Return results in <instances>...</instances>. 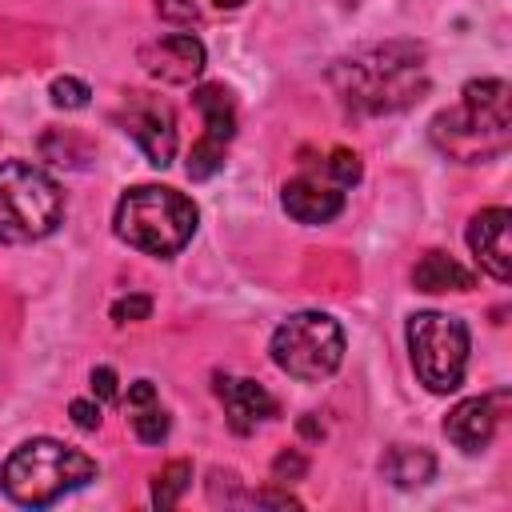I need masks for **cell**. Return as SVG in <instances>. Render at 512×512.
Returning <instances> with one entry per match:
<instances>
[{
	"mask_svg": "<svg viewBox=\"0 0 512 512\" xmlns=\"http://www.w3.org/2000/svg\"><path fill=\"white\" fill-rule=\"evenodd\" d=\"M428 136L456 164L504 156L512 144V88L504 80H468L460 104L432 116Z\"/></svg>",
	"mask_w": 512,
	"mask_h": 512,
	"instance_id": "cell-1",
	"label": "cell"
},
{
	"mask_svg": "<svg viewBox=\"0 0 512 512\" xmlns=\"http://www.w3.org/2000/svg\"><path fill=\"white\" fill-rule=\"evenodd\" d=\"M332 84L340 100L356 112H396L428 88L424 48L416 44H380L364 48L332 68Z\"/></svg>",
	"mask_w": 512,
	"mask_h": 512,
	"instance_id": "cell-2",
	"label": "cell"
},
{
	"mask_svg": "<svg viewBox=\"0 0 512 512\" xmlns=\"http://www.w3.org/2000/svg\"><path fill=\"white\" fill-rule=\"evenodd\" d=\"M88 480H96V460L52 436L24 440L0 464V488L20 508H48L64 492L84 488Z\"/></svg>",
	"mask_w": 512,
	"mask_h": 512,
	"instance_id": "cell-3",
	"label": "cell"
},
{
	"mask_svg": "<svg viewBox=\"0 0 512 512\" xmlns=\"http://www.w3.org/2000/svg\"><path fill=\"white\" fill-rule=\"evenodd\" d=\"M196 220L200 212L184 192L164 188V184H136L120 196L112 224L128 248L168 260L192 240Z\"/></svg>",
	"mask_w": 512,
	"mask_h": 512,
	"instance_id": "cell-4",
	"label": "cell"
},
{
	"mask_svg": "<svg viewBox=\"0 0 512 512\" xmlns=\"http://www.w3.org/2000/svg\"><path fill=\"white\" fill-rule=\"evenodd\" d=\"M64 216L60 184L28 164V160H0V244H32L56 232Z\"/></svg>",
	"mask_w": 512,
	"mask_h": 512,
	"instance_id": "cell-5",
	"label": "cell"
},
{
	"mask_svg": "<svg viewBox=\"0 0 512 512\" xmlns=\"http://www.w3.org/2000/svg\"><path fill=\"white\" fill-rule=\"evenodd\" d=\"M272 364L292 380H328L344 360V332L328 312H292L272 332Z\"/></svg>",
	"mask_w": 512,
	"mask_h": 512,
	"instance_id": "cell-6",
	"label": "cell"
},
{
	"mask_svg": "<svg viewBox=\"0 0 512 512\" xmlns=\"http://www.w3.org/2000/svg\"><path fill=\"white\" fill-rule=\"evenodd\" d=\"M408 352L428 392H456L468 368V328L448 312H416L408 320Z\"/></svg>",
	"mask_w": 512,
	"mask_h": 512,
	"instance_id": "cell-7",
	"label": "cell"
},
{
	"mask_svg": "<svg viewBox=\"0 0 512 512\" xmlns=\"http://www.w3.org/2000/svg\"><path fill=\"white\" fill-rule=\"evenodd\" d=\"M116 124L140 144L148 164H156V168L172 164V156H176V116H172L168 100H160L152 92H128L120 112H116Z\"/></svg>",
	"mask_w": 512,
	"mask_h": 512,
	"instance_id": "cell-8",
	"label": "cell"
},
{
	"mask_svg": "<svg viewBox=\"0 0 512 512\" xmlns=\"http://www.w3.org/2000/svg\"><path fill=\"white\" fill-rule=\"evenodd\" d=\"M468 248L476 264L492 280H512V212L508 208H480L468 220Z\"/></svg>",
	"mask_w": 512,
	"mask_h": 512,
	"instance_id": "cell-9",
	"label": "cell"
},
{
	"mask_svg": "<svg viewBox=\"0 0 512 512\" xmlns=\"http://www.w3.org/2000/svg\"><path fill=\"white\" fill-rule=\"evenodd\" d=\"M140 64L164 84H192L204 72V44L192 32H168L140 48Z\"/></svg>",
	"mask_w": 512,
	"mask_h": 512,
	"instance_id": "cell-10",
	"label": "cell"
},
{
	"mask_svg": "<svg viewBox=\"0 0 512 512\" xmlns=\"http://www.w3.org/2000/svg\"><path fill=\"white\" fill-rule=\"evenodd\" d=\"M280 204L296 224H328L344 212V192L336 184H320L312 176H296L280 188Z\"/></svg>",
	"mask_w": 512,
	"mask_h": 512,
	"instance_id": "cell-11",
	"label": "cell"
},
{
	"mask_svg": "<svg viewBox=\"0 0 512 512\" xmlns=\"http://www.w3.org/2000/svg\"><path fill=\"white\" fill-rule=\"evenodd\" d=\"M216 396L224 400L232 432L248 436L260 420L276 416V400L256 384V380H236V376H216Z\"/></svg>",
	"mask_w": 512,
	"mask_h": 512,
	"instance_id": "cell-12",
	"label": "cell"
},
{
	"mask_svg": "<svg viewBox=\"0 0 512 512\" xmlns=\"http://www.w3.org/2000/svg\"><path fill=\"white\" fill-rule=\"evenodd\" d=\"M444 436L456 448H464V452L488 448V440L496 436V400L492 396H468V400H460L444 416Z\"/></svg>",
	"mask_w": 512,
	"mask_h": 512,
	"instance_id": "cell-13",
	"label": "cell"
},
{
	"mask_svg": "<svg viewBox=\"0 0 512 512\" xmlns=\"http://www.w3.org/2000/svg\"><path fill=\"white\" fill-rule=\"evenodd\" d=\"M192 104L204 116V140L228 148V140L236 136V104H232L228 88L224 84H196L192 88Z\"/></svg>",
	"mask_w": 512,
	"mask_h": 512,
	"instance_id": "cell-14",
	"label": "cell"
},
{
	"mask_svg": "<svg viewBox=\"0 0 512 512\" xmlns=\"http://www.w3.org/2000/svg\"><path fill=\"white\" fill-rule=\"evenodd\" d=\"M384 480H392L396 488H420L436 476V456L420 444H392L380 460Z\"/></svg>",
	"mask_w": 512,
	"mask_h": 512,
	"instance_id": "cell-15",
	"label": "cell"
},
{
	"mask_svg": "<svg viewBox=\"0 0 512 512\" xmlns=\"http://www.w3.org/2000/svg\"><path fill=\"white\" fill-rule=\"evenodd\" d=\"M412 284L420 292H468L472 272L464 264H456L448 252H424L412 268Z\"/></svg>",
	"mask_w": 512,
	"mask_h": 512,
	"instance_id": "cell-16",
	"label": "cell"
},
{
	"mask_svg": "<svg viewBox=\"0 0 512 512\" xmlns=\"http://www.w3.org/2000/svg\"><path fill=\"white\" fill-rule=\"evenodd\" d=\"M188 488H192V464H188V460H168V464L152 476V508H160V512L176 508Z\"/></svg>",
	"mask_w": 512,
	"mask_h": 512,
	"instance_id": "cell-17",
	"label": "cell"
},
{
	"mask_svg": "<svg viewBox=\"0 0 512 512\" xmlns=\"http://www.w3.org/2000/svg\"><path fill=\"white\" fill-rule=\"evenodd\" d=\"M224 168V144H212V140H196L192 144V152H188V164H184V172L192 176V180H208V176H216Z\"/></svg>",
	"mask_w": 512,
	"mask_h": 512,
	"instance_id": "cell-18",
	"label": "cell"
},
{
	"mask_svg": "<svg viewBox=\"0 0 512 512\" xmlns=\"http://www.w3.org/2000/svg\"><path fill=\"white\" fill-rule=\"evenodd\" d=\"M168 428H172V420H168L164 408L144 404V408L132 416V432H136V440H144V444H160V440L168 436Z\"/></svg>",
	"mask_w": 512,
	"mask_h": 512,
	"instance_id": "cell-19",
	"label": "cell"
},
{
	"mask_svg": "<svg viewBox=\"0 0 512 512\" xmlns=\"http://www.w3.org/2000/svg\"><path fill=\"white\" fill-rule=\"evenodd\" d=\"M48 96H52V104H56V108L76 112V108H84V104H88L92 88H88L84 80H76V76H56V80H52V88H48Z\"/></svg>",
	"mask_w": 512,
	"mask_h": 512,
	"instance_id": "cell-20",
	"label": "cell"
},
{
	"mask_svg": "<svg viewBox=\"0 0 512 512\" xmlns=\"http://www.w3.org/2000/svg\"><path fill=\"white\" fill-rule=\"evenodd\" d=\"M324 172L336 180V188H348L360 180V156L348 152V148H332L328 160H324Z\"/></svg>",
	"mask_w": 512,
	"mask_h": 512,
	"instance_id": "cell-21",
	"label": "cell"
},
{
	"mask_svg": "<svg viewBox=\"0 0 512 512\" xmlns=\"http://www.w3.org/2000/svg\"><path fill=\"white\" fill-rule=\"evenodd\" d=\"M152 316V300L144 292H132V296H120L112 304V320L116 324H136V320H148Z\"/></svg>",
	"mask_w": 512,
	"mask_h": 512,
	"instance_id": "cell-22",
	"label": "cell"
},
{
	"mask_svg": "<svg viewBox=\"0 0 512 512\" xmlns=\"http://www.w3.org/2000/svg\"><path fill=\"white\" fill-rule=\"evenodd\" d=\"M308 472V460H304V452H296V448H284V452H276V460H272V480H300Z\"/></svg>",
	"mask_w": 512,
	"mask_h": 512,
	"instance_id": "cell-23",
	"label": "cell"
},
{
	"mask_svg": "<svg viewBox=\"0 0 512 512\" xmlns=\"http://www.w3.org/2000/svg\"><path fill=\"white\" fill-rule=\"evenodd\" d=\"M68 416H72V424L84 428V432H96V428H100V404H96V400H72V404H68Z\"/></svg>",
	"mask_w": 512,
	"mask_h": 512,
	"instance_id": "cell-24",
	"label": "cell"
},
{
	"mask_svg": "<svg viewBox=\"0 0 512 512\" xmlns=\"http://www.w3.org/2000/svg\"><path fill=\"white\" fill-rule=\"evenodd\" d=\"M88 384H92V396H96V400H116V372H112L108 364L92 368Z\"/></svg>",
	"mask_w": 512,
	"mask_h": 512,
	"instance_id": "cell-25",
	"label": "cell"
},
{
	"mask_svg": "<svg viewBox=\"0 0 512 512\" xmlns=\"http://www.w3.org/2000/svg\"><path fill=\"white\" fill-rule=\"evenodd\" d=\"M248 500H252L256 508H300V500H296V496H288V492H272V488L252 492Z\"/></svg>",
	"mask_w": 512,
	"mask_h": 512,
	"instance_id": "cell-26",
	"label": "cell"
},
{
	"mask_svg": "<svg viewBox=\"0 0 512 512\" xmlns=\"http://www.w3.org/2000/svg\"><path fill=\"white\" fill-rule=\"evenodd\" d=\"M156 12H160V16H176V20H196V16H200L192 0H160Z\"/></svg>",
	"mask_w": 512,
	"mask_h": 512,
	"instance_id": "cell-27",
	"label": "cell"
},
{
	"mask_svg": "<svg viewBox=\"0 0 512 512\" xmlns=\"http://www.w3.org/2000/svg\"><path fill=\"white\" fill-rule=\"evenodd\" d=\"M156 400V384L152 380H136L132 388H128V404L132 408H144V404H152Z\"/></svg>",
	"mask_w": 512,
	"mask_h": 512,
	"instance_id": "cell-28",
	"label": "cell"
},
{
	"mask_svg": "<svg viewBox=\"0 0 512 512\" xmlns=\"http://www.w3.org/2000/svg\"><path fill=\"white\" fill-rule=\"evenodd\" d=\"M300 432H304V436H324V428L316 424V416H312V412H308V416H300Z\"/></svg>",
	"mask_w": 512,
	"mask_h": 512,
	"instance_id": "cell-29",
	"label": "cell"
},
{
	"mask_svg": "<svg viewBox=\"0 0 512 512\" xmlns=\"http://www.w3.org/2000/svg\"><path fill=\"white\" fill-rule=\"evenodd\" d=\"M216 4H220V8H240L244 0H216Z\"/></svg>",
	"mask_w": 512,
	"mask_h": 512,
	"instance_id": "cell-30",
	"label": "cell"
}]
</instances>
